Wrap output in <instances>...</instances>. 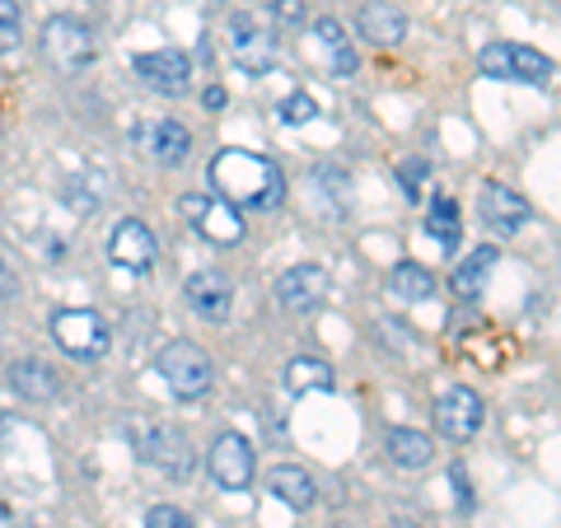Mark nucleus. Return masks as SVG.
<instances>
[{
    "label": "nucleus",
    "instance_id": "f257e3e1",
    "mask_svg": "<svg viewBox=\"0 0 561 528\" xmlns=\"http://www.w3.org/2000/svg\"><path fill=\"white\" fill-rule=\"evenodd\" d=\"M210 187L220 202H230L234 210H276L286 202V173L257 150H220L210 160Z\"/></svg>",
    "mask_w": 561,
    "mask_h": 528
},
{
    "label": "nucleus",
    "instance_id": "f03ea898",
    "mask_svg": "<svg viewBox=\"0 0 561 528\" xmlns=\"http://www.w3.org/2000/svg\"><path fill=\"white\" fill-rule=\"evenodd\" d=\"M154 375L164 379V389L179 402H197L210 393V375H216V369H210L202 346L169 342V346H160V356H154Z\"/></svg>",
    "mask_w": 561,
    "mask_h": 528
},
{
    "label": "nucleus",
    "instance_id": "7ed1b4c3",
    "mask_svg": "<svg viewBox=\"0 0 561 528\" xmlns=\"http://www.w3.org/2000/svg\"><path fill=\"white\" fill-rule=\"evenodd\" d=\"M51 337L76 360H103L113 346V332L94 309H57L51 313Z\"/></svg>",
    "mask_w": 561,
    "mask_h": 528
},
{
    "label": "nucleus",
    "instance_id": "20e7f679",
    "mask_svg": "<svg viewBox=\"0 0 561 528\" xmlns=\"http://www.w3.org/2000/svg\"><path fill=\"white\" fill-rule=\"evenodd\" d=\"M179 210H183V220H187L206 243L234 249V243L243 239V216H239L230 202H220L216 192H187V197L179 202Z\"/></svg>",
    "mask_w": 561,
    "mask_h": 528
},
{
    "label": "nucleus",
    "instance_id": "39448f33",
    "mask_svg": "<svg viewBox=\"0 0 561 528\" xmlns=\"http://www.w3.org/2000/svg\"><path fill=\"white\" fill-rule=\"evenodd\" d=\"M43 57L57 70H66V76H80L94 61V33L80 20H70V14H57V20L43 24Z\"/></svg>",
    "mask_w": 561,
    "mask_h": 528
},
{
    "label": "nucleus",
    "instance_id": "423d86ee",
    "mask_svg": "<svg viewBox=\"0 0 561 528\" xmlns=\"http://www.w3.org/2000/svg\"><path fill=\"white\" fill-rule=\"evenodd\" d=\"M253 472H257V454L239 431H225L210 445V478H216L220 491H249Z\"/></svg>",
    "mask_w": 561,
    "mask_h": 528
},
{
    "label": "nucleus",
    "instance_id": "0eeeda50",
    "mask_svg": "<svg viewBox=\"0 0 561 528\" xmlns=\"http://www.w3.org/2000/svg\"><path fill=\"white\" fill-rule=\"evenodd\" d=\"M131 66H136V76L146 80L154 94H169V99H183L187 94V80H192L187 51H179V47L140 51V57H131Z\"/></svg>",
    "mask_w": 561,
    "mask_h": 528
},
{
    "label": "nucleus",
    "instance_id": "6e6552de",
    "mask_svg": "<svg viewBox=\"0 0 561 528\" xmlns=\"http://www.w3.org/2000/svg\"><path fill=\"white\" fill-rule=\"evenodd\" d=\"M140 454H146V463L169 472L173 482L192 478V468H197V449H192V439L183 431H173V426H150L146 439H140Z\"/></svg>",
    "mask_w": 561,
    "mask_h": 528
},
{
    "label": "nucleus",
    "instance_id": "1a4fd4ad",
    "mask_svg": "<svg viewBox=\"0 0 561 528\" xmlns=\"http://www.w3.org/2000/svg\"><path fill=\"white\" fill-rule=\"evenodd\" d=\"M230 51L249 76H267L276 66V33L262 28L253 14H234L230 20Z\"/></svg>",
    "mask_w": 561,
    "mask_h": 528
},
{
    "label": "nucleus",
    "instance_id": "9d476101",
    "mask_svg": "<svg viewBox=\"0 0 561 528\" xmlns=\"http://www.w3.org/2000/svg\"><path fill=\"white\" fill-rule=\"evenodd\" d=\"M478 216H482V225H486L491 234L511 239V234H519L524 225H529L534 206L524 202L515 187H505V183H486V187H482V202H478Z\"/></svg>",
    "mask_w": 561,
    "mask_h": 528
},
{
    "label": "nucleus",
    "instance_id": "9b49d317",
    "mask_svg": "<svg viewBox=\"0 0 561 528\" xmlns=\"http://www.w3.org/2000/svg\"><path fill=\"white\" fill-rule=\"evenodd\" d=\"M108 257H113V267L131 272V276H146L154 267V257H160L150 225L146 220H117V230L108 234Z\"/></svg>",
    "mask_w": 561,
    "mask_h": 528
},
{
    "label": "nucleus",
    "instance_id": "f8f14e48",
    "mask_svg": "<svg viewBox=\"0 0 561 528\" xmlns=\"http://www.w3.org/2000/svg\"><path fill=\"white\" fill-rule=\"evenodd\" d=\"M482 421H486V402L472 389H449L440 402H435V426H440V435L454 439V445H463V439L478 435Z\"/></svg>",
    "mask_w": 561,
    "mask_h": 528
},
{
    "label": "nucleus",
    "instance_id": "ddd939ff",
    "mask_svg": "<svg viewBox=\"0 0 561 528\" xmlns=\"http://www.w3.org/2000/svg\"><path fill=\"white\" fill-rule=\"evenodd\" d=\"M183 299H187V309L197 313V319L225 323L230 319V309H234V286H230V276L225 272H192L187 286H183Z\"/></svg>",
    "mask_w": 561,
    "mask_h": 528
},
{
    "label": "nucleus",
    "instance_id": "4468645a",
    "mask_svg": "<svg viewBox=\"0 0 561 528\" xmlns=\"http://www.w3.org/2000/svg\"><path fill=\"white\" fill-rule=\"evenodd\" d=\"M328 295V272L319 267V262H300V267H290L286 276L276 280V299L286 305L290 313H309L319 309Z\"/></svg>",
    "mask_w": 561,
    "mask_h": 528
},
{
    "label": "nucleus",
    "instance_id": "2eb2a0df",
    "mask_svg": "<svg viewBox=\"0 0 561 528\" xmlns=\"http://www.w3.org/2000/svg\"><path fill=\"white\" fill-rule=\"evenodd\" d=\"M360 38L375 43V47H398L402 38H408V14H402L398 5H389V0H370V5L360 10Z\"/></svg>",
    "mask_w": 561,
    "mask_h": 528
},
{
    "label": "nucleus",
    "instance_id": "dca6fc26",
    "mask_svg": "<svg viewBox=\"0 0 561 528\" xmlns=\"http://www.w3.org/2000/svg\"><path fill=\"white\" fill-rule=\"evenodd\" d=\"M267 491L280 501V505H290V509H309L313 501H319V486H313V478L305 468H290V463H280L272 478H267Z\"/></svg>",
    "mask_w": 561,
    "mask_h": 528
},
{
    "label": "nucleus",
    "instance_id": "f3484780",
    "mask_svg": "<svg viewBox=\"0 0 561 528\" xmlns=\"http://www.w3.org/2000/svg\"><path fill=\"white\" fill-rule=\"evenodd\" d=\"M10 383H14V393L28 398V402H51L57 398V375H51V365H43V360H14L10 365Z\"/></svg>",
    "mask_w": 561,
    "mask_h": 528
},
{
    "label": "nucleus",
    "instance_id": "a211bd4d",
    "mask_svg": "<svg viewBox=\"0 0 561 528\" xmlns=\"http://www.w3.org/2000/svg\"><path fill=\"white\" fill-rule=\"evenodd\" d=\"M332 365L328 360H319V356H295L290 365H286V389L295 393V398H305V393H332Z\"/></svg>",
    "mask_w": 561,
    "mask_h": 528
},
{
    "label": "nucleus",
    "instance_id": "6ab92c4d",
    "mask_svg": "<svg viewBox=\"0 0 561 528\" xmlns=\"http://www.w3.org/2000/svg\"><path fill=\"white\" fill-rule=\"evenodd\" d=\"M187 150H192V136H187V127L183 122H173V117H160L150 127V154L160 164H169V169H179L183 160H187Z\"/></svg>",
    "mask_w": 561,
    "mask_h": 528
},
{
    "label": "nucleus",
    "instance_id": "aec40b11",
    "mask_svg": "<svg viewBox=\"0 0 561 528\" xmlns=\"http://www.w3.org/2000/svg\"><path fill=\"white\" fill-rule=\"evenodd\" d=\"M491 267H496V249L491 243H482V249H472L459 267H454V295H463V299H478L482 286H486V276Z\"/></svg>",
    "mask_w": 561,
    "mask_h": 528
},
{
    "label": "nucleus",
    "instance_id": "412c9836",
    "mask_svg": "<svg viewBox=\"0 0 561 528\" xmlns=\"http://www.w3.org/2000/svg\"><path fill=\"white\" fill-rule=\"evenodd\" d=\"M389 290H393V299H402V305H421V299L435 295V276L421 267V262H398L389 272Z\"/></svg>",
    "mask_w": 561,
    "mask_h": 528
},
{
    "label": "nucleus",
    "instance_id": "4be33fe9",
    "mask_svg": "<svg viewBox=\"0 0 561 528\" xmlns=\"http://www.w3.org/2000/svg\"><path fill=\"white\" fill-rule=\"evenodd\" d=\"M313 33H319V43H323L328 61H332V76H342V80L356 76V51H351V43H346V28L337 20H319Z\"/></svg>",
    "mask_w": 561,
    "mask_h": 528
},
{
    "label": "nucleus",
    "instance_id": "5701e85b",
    "mask_svg": "<svg viewBox=\"0 0 561 528\" xmlns=\"http://www.w3.org/2000/svg\"><path fill=\"white\" fill-rule=\"evenodd\" d=\"M431 435H421V431H408V426H398L389 431V459L398 468H426L431 463Z\"/></svg>",
    "mask_w": 561,
    "mask_h": 528
},
{
    "label": "nucleus",
    "instance_id": "b1692460",
    "mask_svg": "<svg viewBox=\"0 0 561 528\" xmlns=\"http://www.w3.org/2000/svg\"><path fill=\"white\" fill-rule=\"evenodd\" d=\"M511 80H524V84H548L552 80V61L542 51L524 47V43H511Z\"/></svg>",
    "mask_w": 561,
    "mask_h": 528
},
{
    "label": "nucleus",
    "instance_id": "393cba45",
    "mask_svg": "<svg viewBox=\"0 0 561 528\" xmlns=\"http://www.w3.org/2000/svg\"><path fill=\"white\" fill-rule=\"evenodd\" d=\"M426 230L440 239L449 253L459 249V206H454V197H445V192H440V197H431V220H426Z\"/></svg>",
    "mask_w": 561,
    "mask_h": 528
},
{
    "label": "nucleus",
    "instance_id": "a878e982",
    "mask_svg": "<svg viewBox=\"0 0 561 528\" xmlns=\"http://www.w3.org/2000/svg\"><path fill=\"white\" fill-rule=\"evenodd\" d=\"M276 117H280V122H290V127H305V122L319 117V103H313L309 94H290V99H280Z\"/></svg>",
    "mask_w": 561,
    "mask_h": 528
},
{
    "label": "nucleus",
    "instance_id": "bb28decb",
    "mask_svg": "<svg viewBox=\"0 0 561 528\" xmlns=\"http://www.w3.org/2000/svg\"><path fill=\"white\" fill-rule=\"evenodd\" d=\"M24 38V20H20V5L14 0H0V51L20 47Z\"/></svg>",
    "mask_w": 561,
    "mask_h": 528
},
{
    "label": "nucleus",
    "instance_id": "cd10ccee",
    "mask_svg": "<svg viewBox=\"0 0 561 528\" xmlns=\"http://www.w3.org/2000/svg\"><path fill=\"white\" fill-rule=\"evenodd\" d=\"M482 70H486V80H511V43H486Z\"/></svg>",
    "mask_w": 561,
    "mask_h": 528
},
{
    "label": "nucleus",
    "instance_id": "c85d7f7f",
    "mask_svg": "<svg viewBox=\"0 0 561 528\" xmlns=\"http://www.w3.org/2000/svg\"><path fill=\"white\" fill-rule=\"evenodd\" d=\"M146 528H192V515L179 505H154L146 515Z\"/></svg>",
    "mask_w": 561,
    "mask_h": 528
},
{
    "label": "nucleus",
    "instance_id": "c756f323",
    "mask_svg": "<svg viewBox=\"0 0 561 528\" xmlns=\"http://www.w3.org/2000/svg\"><path fill=\"white\" fill-rule=\"evenodd\" d=\"M398 179H402V187H408V197L416 202V197H421V183L431 179V164H426V160H408V164L398 169Z\"/></svg>",
    "mask_w": 561,
    "mask_h": 528
},
{
    "label": "nucleus",
    "instance_id": "7c9ffc66",
    "mask_svg": "<svg viewBox=\"0 0 561 528\" xmlns=\"http://www.w3.org/2000/svg\"><path fill=\"white\" fill-rule=\"evenodd\" d=\"M272 14L280 24H305V0H272Z\"/></svg>",
    "mask_w": 561,
    "mask_h": 528
},
{
    "label": "nucleus",
    "instance_id": "2f4dec72",
    "mask_svg": "<svg viewBox=\"0 0 561 528\" xmlns=\"http://www.w3.org/2000/svg\"><path fill=\"white\" fill-rule=\"evenodd\" d=\"M14 290H20V280H14V276H10V267L0 262V299H10Z\"/></svg>",
    "mask_w": 561,
    "mask_h": 528
},
{
    "label": "nucleus",
    "instance_id": "473e14b6",
    "mask_svg": "<svg viewBox=\"0 0 561 528\" xmlns=\"http://www.w3.org/2000/svg\"><path fill=\"white\" fill-rule=\"evenodd\" d=\"M206 108H225V90H220V84H210V90H206Z\"/></svg>",
    "mask_w": 561,
    "mask_h": 528
},
{
    "label": "nucleus",
    "instance_id": "72a5a7b5",
    "mask_svg": "<svg viewBox=\"0 0 561 528\" xmlns=\"http://www.w3.org/2000/svg\"><path fill=\"white\" fill-rule=\"evenodd\" d=\"M5 435H10V416H5V408H0V445H5Z\"/></svg>",
    "mask_w": 561,
    "mask_h": 528
},
{
    "label": "nucleus",
    "instance_id": "f704fd0d",
    "mask_svg": "<svg viewBox=\"0 0 561 528\" xmlns=\"http://www.w3.org/2000/svg\"><path fill=\"white\" fill-rule=\"evenodd\" d=\"M389 528H416V524H412V519H398V524H389Z\"/></svg>",
    "mask_w": 561,
    "mask_h": 528
}]
</instances>
